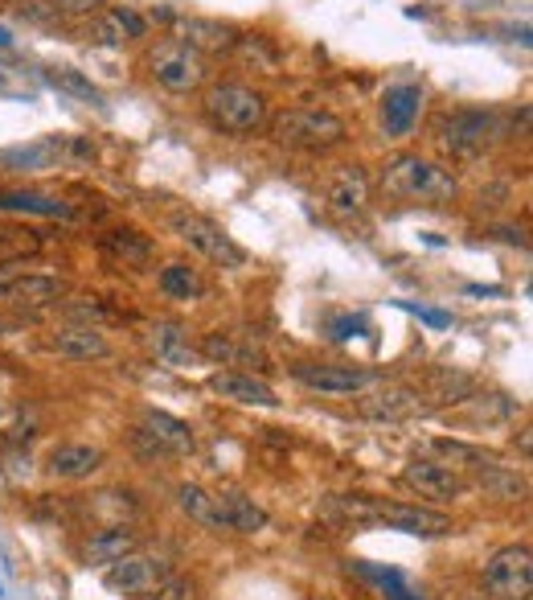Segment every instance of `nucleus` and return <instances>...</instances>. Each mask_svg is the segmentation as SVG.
I'll return each mask as SVG.
<instances>
[{"instance_id": "nucleus-4", "label": "nucleus", "mask_w": 533, "mask_h": 600, "mask_svg": "<svg viewBox=\"0 0 533 600\" xmlns=\"http://www.w3.org/2000/svg\"><path fill=\"white\" fill-rule=\"evenodd\" d=\"M202 112L221 136H255L267 124V95L246 83H218L205 91Z\"/></svg>"}, {"instance_id": "nucleus-25", "label": "nucleus", "mask_w": 533, "mask_h": 600, "mask_svg": "<svg viewBox=\"0 0 533 600\" xmlns=\"http://www.w3.org/2000/svg\"><path fill=\"white\" fill-rule=\"evenodd\" d=\"M0 210L13 214H37V218H74V207L50 193H34V189H4L0 193Z\"/></svg>"}, {"instance_id": "nucleus-33", "label": "nucleus", "mask_w": 533, "mask_h": 600, "mask_svg": "<svg viewBox=\"0 0 533 600\" xmlns=\"http://www.w3.org/2000/svg\"><path fill=\"white\" fill-rule=\"evenodd\" d=\"M152 592H156L152 600H198V588H193V580H181V576H168V580L156 584Z\"/></svg>"}, {"instance_id": "nucleus-27", "label": "nucleus", "mask_w": 533, "mask_h": 600, "mask_svg": "<svg viewBox=\"0 0 533 600\" xmlns=\"http://www.w3.org/2000/svg\"><path fill=\"white\" fill-rule=\"evenodd\" d=\"M177 502H181V510L193 518V523L210 526V530H221V507H218V493H210V489L202 486H181L177 489Z\"/></svg>"}, {"instance_id": "nucleus-16", "label": "nucleus", "mask_w": 533, "mask_h": 600, "mask_svg": "<svg viewBox=\"0 0 533 600\" xmlns=\"http://www.w3.org/2000/svg\"><path fill=\"white\" fill-rule=\"evenodd\" d=\"M325 202L337 214H361L369 202V177L361 165H341L325 186Z\"/></svg>"}, {"instance_id": "nucleus-8", "label": "nucleus", "mask_w": 533, "mask_h": 600, "mask_svg": "<svg viewBox=\"0 0 533 600\" xmlns=\"http://www.w3.org/2000/svg\"><path fill=\"white\" fill-rule=\"evenodd\" d=\"M484 588L493 600H530L533 592V551L525 543L500 547L484 563Z\"/></svg>"}, {"instance_id": "nucleus-34", "label": "nucleus", "mask_w": 533, "mask_h": 600, "mask_svg": "<svg viewBox=\"0 0 533 600\" xmlns=\"http://www.w3.org/2000/svg\"><path fill=\"white\" fill-rule=\"evenodd\" d=\"M398 309L415 313V317L427 321L431 329H452V313H440V309H423V304H415V300H398Z\"/></svg>"}, {"instance_id": "nucleus-28", "label": "nucleus", "mask_w": 533, "mask_h": 600, "mask_svg": "<svg viewBox=\"0 0 533 600\" xmlns=\"http://www.w3.org/2000/svg\"><path fill=\"white\" fill-rule=\"evenodd\" d=\"M161 292L173 300H202L205 280L189 263H168V267H161Z\"/></svg>"}, {"instance_id": "nucleus-17", "label": "nucleus", "mask_w": 533, "mask_h": 600, "mask_svg": "<svg viewBox=\"0 0 533 600\" xmlns=\"http://www.w3.org/2000/svg\"><path fill=\"white\" fill-rule=\"evenodd\" d=\"M419 108H423V87L419 83H403V87H390L386 99H382V128L386 136H406L419 120Z\"/></svg>"}, {"instance_id": "nucleus-6", "label": "nucleus", "mask_w": 533, "mask_h": 600, "mask_svg": "<svg viewBox=\"0 0 533 600\" xmlns=\"http://www.w3.org/2000/svg\"><path fill=\"white\" fill-rule=\"evenodd\" d=\"M168 226H173V235L189 243L198 255H205L210 263H218L226 272H239L246 267V251H242L226 230H221L214 218H205V214H189V210H177V214H168Z\"/></svg>"}, {"instance_id": "nucleus-15", "label": "nucleus", "mask_w": 533, "mask_h": 600, "mask_svg": "<svg viewBox=\"0 0 533 600\" xmlns=\"http://www.w3.org/2000/svg\"><path fill=\"white\" fill-rule=\"evenodd\" d=\"M177 41H185L189 50H198V54H230L234 50V41L239 34L230 29V25H221V21H210V17H181L177 21Z\"/></svg>"}, {"instance_id": "nucleus-12", "label": "nucleus", "mask_w": 533, "mask_h": 600, "mask_svg": "<svg viewBox=\"0 0 533 600\" xmlns=\"http://www.w3.org/2000/svg\"><path fill=\"white\" fill-rule=\"evenodd\" d=\"M292 378L313 387V391L329 395H353L378 383V375L366 371V366H329V362H300V366H292Z\"/></svg>"}, {"instance_id": "nucleus-3", "label": "nucleus", "mask_w": 533, "mask_h": 600, "mask_svg": "<svg viewBox=\"0 0 533 600\" xmlns=\"http://www.w3.org/2000/svg\"><path fill=\"white\" fill-rule=\"evenodd\" d=\"M271 140L292 152H332L350 140V128L325 108H283L271 115Z\"/></svg>"}, {"instance_id": "nucleus-26", "label": "nucleus", "mask_w": 533, "mask_h": 600, "mask_svg": "<svg viewBox=\"0 0 533 600\" xmlns=\"http://www.w3.org/2000/svg\"><path fill=\"white\" fill-rule=\"evenodd\" d=\"M4 292H9V300L17 309H46V304H58V300L66 297V284L54 280V276H21Z\"/></svg>"}, {"instance_id": "nucleus-36", "label": "nucleus", "mask_w": 533, "mask_h": 600, "mask_svg": "<svg viewBox=\"0 0 533 600\" xmlns=\"http://www.w3.org/2000/svg\"><path fill=\"white\" fill-rule=\"evenodd\" d=\"M66 317L74 321V325H78V321H87V325H91V321H103V309H99V304H71V309H66ZM94 329V325H91Z\"/></svg>"}, {"instance_id": "nucleus-31", "label": "nucleus", "mask_w": 533, "mask_h": 600, "mask_svg": "<svg viewBox=\"0 0 533 600\" xmlns=\"http://www.w3.org/2000/svg\"><path fill=\"white\" fill-rule=\"evenodd\" d=\"M472 387H477V383L468 375H460V371H431V395H427V399H435V403H456V399H464Z\"/></svg>"}, {"instance_id": "nucleus-24", "label": "nucleus", "mask_w": 533, "mask_h": 600, "mask_svg": "<svg viewBox=\"0 0 533 600\" xmlns=\"http://www.w3.org/2000/svg\"><path fill=\"white\" fill-rule=\"evenodd\" d=\"M50 346H54L62 358H74V362H91V358L111 354L107 338H103L99 329H91V325H66Z\"/></svg>"}, {"instance_id": "nucleus-14", "label": "nucleus", "mask_w": 533, "mask_h": 600, "mask_svg": "<svg viewBox=\"0 0 533 600\" xmlns=\"http://www.w3.org/2000/svg\"><path fill=\"white\" fill-rule=\"evenodd\" d=\"M165 580H168V563L161 555H140V551L115 560L103 572V584H107L111 592H152L156 584Z\"/></svg>"}, {"instance_id": "nucleus-19", "label": "nucleus", "mask_w": 533, "mask_h": 600, "mask_svg": "<svg viewBox=\"0 0 533 600\" xmlns=\"http://www.w3.org/2000/svg\"><path fill=\"white\" fill-rule=\"evenodd\" d=\"M210 387L221 395V399H234V403H246V408H279L276 391L255 375H242V371H218L210 378Z\"/></svg>"}, {"instance_id": "nucleus-10", "label": "nucleus", "mask_w": 533, "mask_h": 600, "mask_svg": "<svg viewBox=\"0 0 533 600\" xmlns=\"http://www.w3.org/2000/svg\"><path fill=\"white\" fill-rule=\"evenodd\" d=\"M403 486H410L419 498H431V502H456V498H464L468 482L452 465H440L431 457H415V461H406Z\"/></svg>"}, {"instance_id": "nucleus-9", "label": "nucleus", "mask_w": 533, "mask_h": 600, "mask_svg": "<svg viewBox=\"0 0 533 600\" xmlns=\"http://www.w3.org/2000/svg\"><path fill=\"white\" fill-rule=\"evenodd\" d=\"M66 157H94V149L87 140H74V136H46L34 145H17V149L0 152V165L9 173H46L58 170Z\"/></svg>"}, {"instance_id": "nucleus-18", "label": "nucleus", "mask_w": 533, "mask_h": 600, "mask_svg": "<svg viewBox=\"0 0 533 600\" xmlns=\"http://www.w3.org/2000/svg\"><path fill=\"white\" fill-rule=\"evenodd\" d=\"M131 551H140V535L131 530V526H103V530H94L91 539L83 543V560L87 563H99V567H111L115 560H124Z\"/></svg>"}, {"instance_id": "nucleus-38", "label": "nucleus", "mask_w": 533, "mask_h": 600, "mask_svg": "<svg viewBox=\"0 0 533 600\" xmlns=\"http://www.w3.org/2000/svg\"><path fill=\"white\" fill-rule=\"evenodd\" d=\"M0 83H4V71H0Z\"/></svg>"}, {"instance_id": "nucleus-22", "label": "nucleus", "mask_w": 533, "mask_h": 600, "mask_svg": "<svg viewBox=\"0 0 533 600\" xmlns=\"http://www.w3.org/2000/svg\"><path fill=\"white\" fill-rule=\"evenodd\" d=\"M148 341H152V350H156V358L165 366H198V358H202L189 346V334H185L177 321H156Z\"/></svg>"}, {"instance_id": "nucleus-5", "label": "nucleus", "mask_w": 533, "mask_h": 600, "mask_svg": "<svg viewBox=\"0 0 533 600\" xmlns=\"http://www.w3.org/2000/svg\"><path fill=\"white\" fill-rule=\"evenodd\" d=\"M435 140L443 152L472 161V157H484L497 140H505V120L493 108H456L435 120Z\"/></svg>"}, {"instance_id": "nucleus-1", "label": "nucleus", "mask_w": 533, "mask_h": 600, "mask_svg": "<svg viewBox=\"0 0 533 600\" xmlns=\"http://www.w3.org/2000/svg\"><path fill=\"white\" fill-rule=\"evenodd\" d=\"M329 514L353 526H386V530H403V535H419V539H440L452 535L456 523L427 507H406V502H382V498H366V493H345V498H329Z\"/></svg>"}, {"instance_id": "nucleus-35", "label": "nucleus", "mask_w": 533, "mask_h": 600, "mask_svg": "<svg viewBox=\"0 0 533 600\" xmlns=\"http://www.w3.org/2000/svg\"><path fill=\"white\" fill-rule=\"evenodd\" d=\"M366 329H369V321L366 317H353V313H350V317H332L329 321V334L337 341H350V338H357V334H366Z\"/></svg>"}, {"instance_id": "nucleus-20", "label": "nucleus", "mask_w": 533, "mask_h": 600, "mask_svg": "<svg viewBox=\"0 0 533 600\" xmlns=\"http://www.w3.org/2000/svg\"><path fill=\"white\" fill-rule=\"evenodd\" d=\"M218 507H221V530H234V535H255V530L271 523V514L258 507L255 498L239 493V489H221Z\"/></svg>"}, {"instance_id": "nucleus-2", "label": "nucleus", "mask_w": 533, "mask_h": 600, "mask_svg": "<svg viewBox=\"0 0 533 600\" xmlns=\"http://www.w3.org/2000/svg\"><path fill=\"white\" fill-rule=\"evenodd\" d=\"M382 193L386 198H398V202H423V207H443V202H452L460 186H456V177L452 170H443L435 161H423V157H415V152H403V157H394L386 161V170H382Z\"/></svg>"}, {"instance_id": "nucleus-32", "label": "nucleus", "mask_w": 533, "mask_h": 600, "mask_svg": "<svg viewBox=\"0 0 533 600\" xmlns=\"http://www.w3.org/2000/svg\"><path fill=\"white\" fill-rule=\"evenodd\" d=\"M353 567H357L361 576H369L373 584H382L390 600H419V597H415V592H410V588L403 584V576H398V572H382V567H369V563H353Z\"/></svg>"}, {"instance_id": "nucleus-21", "label": "nucleus", "mask_w": 533, "mask_h": 600, "mask_svg": "<svg viewBox=\"0 0 533 600\" xmlns=\"http://www.w3.org/2000/svg\"><path fill=\"white\" fill-rule=\"evenodd\" d=\"M46 470L58 482H83L94 470H103V449H94V445H58L50 452V461H46Z\"/></svg>"}, {"instance_id": "nucleus-11", "label": "nucleus", "mask_w": 533, "mask_h": 600, "mask_svg": "<svg viewBox=\"0 0 533 600\" xmlns=\"http://www.w3.org/2000/svg\"><path fill=\"white\" fill-rule=\"evenodd\" d=\"M136 440L140 445H148V449L156 452V457H189V452L198 449V436H193V428L185 424V420H177V415L168 412H144V420H140V432H136Z\"/></svg>"}, {"instance_id": "nucleus-13", "label": "nucleus", "mask_w": 533, "mask_h": 600, "mask_svg": "<svg viewBox=\"0 0 533 600\" xmlns=\"http://www.w3.org/2000/svg\"><path fill=\"white\" fill-rule=\"evenodd\" d=\"M427 408H431L427 395L419 391V387H403V383H390V387L366 395V399L357 403V412L366 415V420H382V424L415 420V415H423Z\"/></svg>"}, {"instance_id": "nucleus-39", "label": "nucleus", "mask_w": 533, "mask_h": 600, "mask_svg": "<svg viewBox=\"0 0 533 600\" xmlns=\"http://www.w3.org/2000/svg\"><path fill=\"white\" fill-rule=\"evenodd\" d=\"M0 329H4V325H0Z\"/></svg>"}, {"instance_id": "nucleus-30", "label": "nucleus", "mask_w": 533, "mask_h": 600, "mask_svg": "<svg viewBox=\"0 0 533 600\" xmlns=\"http://www.w3.org/2000/svg\"><path fill=\"white\" fill-rule=\"evenodd\" d=\"M202 354L214 358V362H221V366H242V362L258 358L251 346H239V341L230 338V334H205V338H202ZM258 362H263V358H258Z\"/></svg>"}, {"instance_id": "nucleus-37", "label": "nucleus", "mask_w": 533, "mask_h": 600, "mask_svg": "<svg viewBox=\"0 0 533 600\" xmlns=\"http://www.w3.org/2000/svg\"><path fill=\"white\" fill-rule=\"evenodd\" d=\"M9 41H13V38H9V29H4V25H0V46H9Z\"/></svg>"}, {"instance_id": "nucleus-23", "label": "nucleus", "mask_w": 533, "mask_h": 600, "mask_svg": "<svg viewBox=\"0 0 533 600\" xmlns=\"http://www.w3.org/2000/svg\"><path fill=\"white\" fill-rule=\"evenodd\" d=\"M103 251H107V260L124 263V267H148L152 255H156L152 239L140 235V230H128V226L107 230V235H103Z\"/></svg>"}, {"instance_id": "nucleus-7", "label": "nucleus", "mask_w": 533, "mask_h": 600, "mask_svg": "<svg viewBox=\"0 0 533 600\" xmlns=\"http://www.w3.org/2000/svg\"><path fill=\"white\" fill-rule=\"evenodd\" d=\"M148 75L156 78V87H165V91L189 95L210 78V66H205V58L198 50H189L185 41L168 38L148 50Z\"/></svg>"}, {"instance_id": "nucleus-29", "label": "nucleus", "mask_w": 533, "mask_h": 600, "mask_svg": "<svg viewBox=\"0 0 533 600\" xmlns=\"http://www.w3.org/2000/svg\"><path fill=\"white\" fill-rule=\"evenodd\" d=\"M46 83L62 95H74V99H83V103H94V108L103 103V95H99V87H94L91 78H83L78 71H71V66H54V71H46Z\"/></svg>"}]
</instances>
